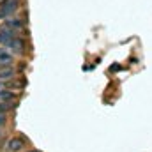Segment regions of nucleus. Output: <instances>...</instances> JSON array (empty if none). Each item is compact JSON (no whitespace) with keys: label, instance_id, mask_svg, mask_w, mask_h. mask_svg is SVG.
I'll use <instances>...</instances> for the list:
<instances>
[{"label":"nucleus","instance_id":"9b49d317","mask_svg":"<svg viewBox=\"0 0 152 152\" xmlns=\"http://www.w3.org/2000/svg\"><path fill=\"white\" fill-rule=\"evenodd\" d=\"M4 2H5V0H0V5H2V4H4Z\"/></svg>","mask_w":152,"mask_h":152},{"label":"nucleus","instance_id":"6e6552de","mask_svg":"<svg viewBox=\"0 0 152 152\" xmlns=\"http://www.w3.org/2000/svg\"><path fill=\"white\" fill-rule=\"evenodd\" d=\"M14 99V94L11 92V90H4V92H0V101H12Z\"/></svg>","mask_w":152,"mask_h":152},{"label":"nucleus","instance_id":"20e7f679","mask_svg":"<svg viewBox=\"0 0 152 152\" xmlns=\"http://www.w3.org/2000/svg\"><path fill=\"white\" fill-rule=\"evenodd\" d=\"M14 76V69L11 66H0V80H9Z\"/></svg>","mask_w":152,"mask_h":152},{"label":"nucleus","instance_id":"39448f33","mask_svg":"<svg viewBox=\"0 0 152 152\" xmlns=\"http://www.w3.org/2000/svg\"><path fill=\"white\" fill-rule=\"evenodd\" d=\"M9 46H11V48H14V51H16V53H23V50H25L23 41H21V39H18V37L12 39V41L9 42Z\"/></svg>","mask_w":152,"mask_h":152},{"label":"nucleus","instance_id":"ddd939ff","mask_svg":"<svg viewBox=\"0 0 152 152\" xmlns=\"http://www.w3.org/2000/svg\"><path fill=\"white\" fill-rule=\"evenodd\" d=\"M0 136H2V133H0Z\"/></svg>","mask_w":152,"mask_h":152},{"label":"nucleus","instance_id":"f8f14e48","mask_svg":"<svg viewBox=\"0 0 152 152\" xmlns=\"http://www.w3.org/2000/svg\"><path fill=\"white\" fill-rule=\"evenodd\" d=\"M28 152H37V151H28Z\"/></svg>","mask_w":152,"mask_h":152},{"label":"nucleus","instance_id":"f257e3e1","mask_svg":"<svg viewBox=\"0 0 152 152\" xmlns=\"http://www.w3.org/2000/svg\"><path fill=\"white\" fill-rule=\"evenodd\" d=\"M18 9V0H5L0 7V16H11Z\"/></svg>","mask_w":152,"mask_h":152},{"label":"nucleus","instance_id":"f03ea898","mask_svg":"<svg viewBox=\"0 0 152 152\" xmlns=\"http://www.w3.org/2000/svg\"><path fill=\"white\" fill-rule=\"evenodd\" d=\"M23 147H25V140L23 138H11V140L5 142V149L9 152H16L20 149H23Z\"/></svg>","mask_w":152,"mask_h":152},{"label":"nucleus","instance_id":"9d476101","mask_svg":"<svg viewBox=\"0 0 152 152\" xmlns=\"http://www.w3.org/2000/svg\"><path fill=\"white\" fill-rule=\"evenodd\" d=\"M118 69H120V66H117V64H113V66L110 67V71H118Z\"/></svg>","mask_w":152,"mask_h":152},{"label":"nucleus","instance_id":"423d86ee","mask_svg":"<svg viewBox=\"0 0 152 152\" xmlns=\"http://www.w3.org/2000/svg\"><path fill=\"white\" fill-rule=\"evenodd\" d=\"M11 64H12V55L0 50V66H11Z\"/></svg>","mask_w":152,"mask_h":152},{"label":"nucleus","instance_id":"0eeeda50","mask_svg":"<svg viewBox=\"0 0 152 152\" xmlns=\"http://www.w3.org/2000/svg\"><path fill=\"white\" fill-rule=\"evenodd\" d=\"M5 27H9V28H12V30H21V28H23V25H21L20 20H7V21H5Z\"/></svg>","mask_w":152,"mask_h":152},{"label":"nucleus","instance_id":"1a4fd4ad","mask_svg":"<svg viewBox=\"0 0 152 152\" xmlns=\"http://www.w3.org/2000/svg\"><path fill=\"white\" fill-rule=\"evenodd\" d=\"M4 124H5V115L0 113V126H4Z\"/></svg>","mask_w":152,"mask_h":152},{"label":"nucleus","instance_id":"7ed1b4c3","mask_svg":"<svg viewBox=\"0 0 152 152\" xmlns=\"http://www.w3.org/2000/svg\"><path fill=\"white\" fill-rule=\"evenodd\" d=\"M14 37L16 36H14V30L12 28H9L5 25H4V28H0V44H9Z\"/></svg>","mask_w":152,"mask_h":152}]
</instances>
